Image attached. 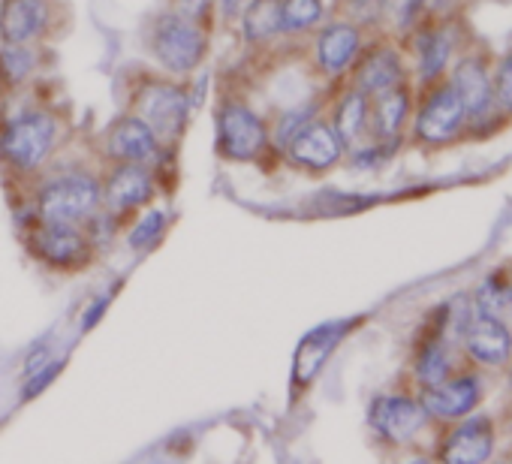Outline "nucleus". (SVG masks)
Masks as SVG:
<instances>
[{"instance_id": "obj_1", "label": "nucleus", "mask_w": 512, "mask_h": 464, "mask_svg": "<svg viewBox=\"0 0 512 464\" xmlns=\"http://www.w3.org/2000/svg\"><path fill=\"white\" fill-rule=\"evenodd\" d=\"M145 43L166 73H190L205 58V34L184 13H160L148 22Z\"/></svg>"}, {"instance_id": "obj_2", "label": "nucleus", "mask_w": 512, "mask_h": 464, "mask_svg": "<svg viewBox=\"0 0 512 464\" xmlns=\"http://www.w3.org/2000/svg\"><path fill=\"white\" fill-rule=\"evenodd\" d=\"M100 202V184L88 172H67L43 184L37 196V208L43 220L76 223L88 217Z\"/></svg>"}, {"instance_id": "obj_3", "label": "nucleus", "mask_w": 512, "mask_h": 464, "mask_svg": "<svg viewBox=\"0 0 512 464\" xmlns=\"http://www.w3.org/2000/svg\"><path fill=\"white\" fill-rule=\"evenodd\" d=\"M55 136H58V124H55L52 115L28 112V115L16 118L7 127L4 139H0V151H4V157L16 169L31 172V169H37L49 157V151L55 145Z\"/></svg>"}, {"instance_id": "obj_4", "label": "nucleus", "mask_w": 512, "mask_h": 464, "mask_svg": "<svg viewBox=\"0 0 512 464\" xmlns=\"http://www.w3.org/2000/svg\"><path fill=\"white\" fill-rule=\"evenodd\" d=\"M266 124L247 106L229 103L217 118V145L229 160H253L266 148Z\"/></svg>"}, {"instance_id": "obj_5", "label": "nucleus", "mask_w": 512, "mask_h": 464, "mask_svg": "<svg viewBox=\"0 0 512 464\" xmlns=\"http://www.w3.org/2000/svg\"><path fill=\"white\" fill-rule=\"evenodd\" d=\"M139 118L154 130L157 139H172L187 118V100L178 88L154 82L139 94Z\"/></svg>"}, {"instance_id": "obj_6", "label": "nucleus", "mask_w": 512, "mask_h": 464, "mask_svg": "<svg viewBox=\"0 0 512 464\" xmlns=\"http://www.w3.org/2000/svg\"><path fill=\"white\" fill-rule=\"evenodd\" d=\"M290 160L305 166V169H329L332 163H338L344 142L335 133V127L323 124V121H308L290 142H287Z\"/></svg>"}, {"instance_id": "obj_7", "label": "nucleus", "mask_w": 512, "mask_h": 464, "mask_svg": "<svg viewBox=\"0 0 512 464\" xmlns=\"http://www.w3.org/2000/svg\"><path fill=\"white\" fill-rule=\"evenodd\" d=\"M461 121H464V106H461V97L452 85L440 88L431 94V100L422 106L419 118H416V136L425 139V142H449L458 130H461Z\"/></svg>"}, {"instance_id": "obj_8", "label": "nucleus", "mask_w": 512, "mask_h": 464, "mask_svg": "<svg viewBox=\"0 0 512 464\" xmlns=\"http://www.w3.org/2000/svg\"><path fill=\"white\" fill-rule=\"evenodd\" d=\"M425 407L422 401H413V398H404V395H386V398H377L374 407H371V422L374 428L395 440V443H404L410 440L422 425H425Z\"/></svg>"}, {"instance_id": "obj_9", "label": "nucleus", "mask_w": 512, "mask_h": 464, "mask_svg": "<svg viewBox=\"0 0 512 464\" xmlns=\"http://www.w3.org/2000/svg\"><path fill=\"white\" fill-rule=\"evenodd\" d=\"M160 139L142 118L115 121L106 133V154L118 163H148L157 157Z\"/></svg>"}, {"instance_id": "obj_10", "label": "nucleus", "mask_w": 512, "mask_h": 464, "mask_svg": "<svg viewBox=\"0 0 512 464\" xmlns=\"http://www.w3.org/2000/svg\"><path fill=\"white\" fill-rule=\"evenodd\" d=\"M464 344H467V353L482 365H500L512 353V335L503 326V320L488 317L482 311L476 317H470V323L464 329Z\"/></svg>"}, {"instance_id": "obj_11", "label": "nucleus", "mask_w": 512, "mask_h": 464, "mask_svg": "<svg viewBox=\"0 0 512 464\" xmlns=\"http://www.w3.org/2000/svg\"><path fill=\"white\" fill-rule=\"evenodd\" d=\"M34 248L49 266H76L85 257L88 245L76 223L43 220V226L34 232Z\"/></svg>"}, {"instance_id": "obj_12", "label": "nucleus", "mask_w": 512, "mask_h": 464, "mask_svg": "<svg viewBox=\"0 0 512 464\" xmlns=\"http://www.w3.org/2000/svg\"><path fill=\"white\" fill-rule=\"evenodd\" d=\"M49 25V4L46 0H7L0 13V37L13 46H28L37 40Z\"/></svg>"}, {"instance_id": "obj_13", "label": "nucleus", "mask_w": 512, "mask_h": 464, "mask_svg": "<svg viewBox=\"0 0 512 464\" xmlns=\"http://www.w3.org/2000/svg\"><path fill=\"white\" fill-rule=\"evenodd\" d=\"M476 398H479V380L476 377H461V380H452V383L443 380L437 386H428L422 392V407L431 416L458 419L476 404Z\"/></svg>"}, {"instance_id": "obj_14", "label": "nucleus", "mask_w": 512, "mask_h": 464, "mask_svg": "<svg viewBox=\"0 0 512 464\" xmlns=\"http://www.w3.org/2000/svg\"><path fill=\"white\" fill-rule=\"evenodd\" d=\"M151 196V178L148 169L142 163H121L103 190V199L112 211H130L136 205H142Z\"/></svg>"}, {"instance_id": "obj_15", "label": "nucleus", "mask_w": 512, "mask_h": 464, "mask_svg": "<svg viewBox=\"0 0 512 464\" xmlns=\"http://www.w3.org/2000/svg\"><path fill=\"white\" fill-rule=\"evenodd\" d=\"M491 449H494L491 422L485 416H473L449 437V443L443 446V458L455 464H476V461H485Z\"/></svg>"}, {"instance_id": "obj_16", "label": "nucleus", "mask_w": 512, "mask_h": 464, "mask_svg": "<svg viewBox=\"0 0 512 464\" xmlns=\"http://www.w3.org/2000/svg\"><path fill=\"white\" fill-rule=\"evenodd\" d=\"M359 52V31L353 25H332L317 40V61L326 73H341Z\"/></svg>"}, {"instance_id": "obj_17", "label": "nucleus", "mask_w": 512, "mask_h": 464, "mask_svg": "<svg viewBox=\"0 0 512 464\" xmlns=\"http://www.w3.org/2000/svg\"><path fill=\"white\" fill-rule=\"evenodd\" d=\"M452 88L458 91L461 97V106H464V115H482L491 109V82H488V73L479 61H461L458 70H455V82Z\"/></svg>"}, {"instance_id": "obj_18", "label": "nucleus", "mask_w": 512, "mask_h": 464, "mask_svg": "<svg viewBox=\"0 0 512 464\" xmlns=\"http://www.w3.org/2000/svg\"><path fill=\"white\" fill-rule=\"evenodd\" d=\"M398 79H401V61L392 49L371 52L356 70V85L362 94H383V91L395 88Z\"/></svg>"}, {"instance_id": "obj_19", "label": "nucleus", "mask_w": 512, "mask_h": 464, "mask_svg": "<svg viewBox=\"0 0 512 464\" xmlns=\"http://www.w3.org/2000/svg\"><path fill=\"white\" fill-rule=\"evenodd\" d=\"M241 31L250 43H263L281 31V0H250L241 10Z\"/></svg>"}, {"instance_id": "obj_20", "label": "nucleus", "mask_w": 512, "mask_h": 464, "mask_svg": "<svg viewBox=\"0 0 512 464\" xmlns=\"http://www.w3.org/2000/svg\"><path fill=\"white\" fill-rule=\"evenodd\" d=\"M368 124V100L362 91H353L350 97H344V103L338 106L335 115V133L341 136L344 145H356L365 133Z\"/></svg>"}, {"instance_id": "obj_21", "label": "nucleus", "mask_w": 512, "mask_h": 464, "mask_svg": "<svg viewBox=\"0 0 512 464\" xmlns=\"http://www.w3.org/2000/svg\"><path fill=\"white\" fill-rule=\"evenodd\" d=\"M404 115H407V94L398 91V88L383 91L380 100H377V109H374V130H377V136L392 139L398 133V127H401Z\"/></svg>"}, {"instance_id": "obj_22", "label": "nucleus", "mask_w": 512, "mask_h": 464, "mask_svg": "<svg viewBox=\"0 0 512 464\" xmlns=\"http://www.w3.org/2000/svg\"><path fill=\"white\" fill-rule=\"evenodd\" d=\"M323 19V0H281V31L299 34Z\"/></svg>"}, {"instance_id": "obj_23", "label": "nucleus", "mask_w": 512, "mask_h": 464, "mask_svg": "<svg viewBox=\"0 0 512 464\" xmlns=\"http://www.w3.org/2000/svg\"><path fill=\"white\" fill-rule=\"evenodd\" d=\"M449 49H452V40L443 31L422 37V43H419V70H422V79H434L443 70V64L449 58Z\"/></svg>"}, {"instance_id": "obj_24", "label": "nucleus", "mask_w": 512, "mask_h": 464, "mask_svg": "<svg viewBox=\"0 0 512 464\" xmlns=\"http://www.w3.org/2000/svg\"><path fill=\"white\" fill-rule=\"evenodd\" d=\"M446 371H449V353L440 341H431L422 356H419V365H416V374L425 386H437L446 380Z\"/></svg>"}, {"instance_id": "obj_25", "label": "nucleus", "mask_w": 512, "mask_h": 464, "mask_svg": "<svg viewBox=\"0 0 512 464\" xmlns=\"http://www.w3.org/2000/svg\"><path fill=\"white\" fill-rule=\"evenodd\" d=\"M476 308L488 317H503L509 311V287L497 284V281H485L482 290L476 293Z\"/></svg>"}, {"instance_id": "obj_26", "label": "nucleus", "mask_w": 512, "mask_h": 464, "mask_svg": "<svg viewBox=\"0 0 512 464\" xmlns=\"http://www.w3.org/2000/svg\"><path fill=\"white\" fill-rule=\"evenodd\" d=\"M0 64H4V73L10 76V82H22L31 73V52L10 43V49L0 55Z\"/></svg>"}, {"instance_id": "obj_27", "label": "nucleus", "mask_w": 512, "mask_h": 464, "mask_svg": "<svg viewBox=\"0 0 512 464\" xmlns=\"http://www.w3.org/2000/svg\"><path fill=\"white\" fill-rule=\"evenodd\" d=\"M308 121H314V106H302V109L287 112V115L281 118V124H278V142L287 148V142H290Z\"/></svg>"}, {"instance_id": "obj_28", "label": "nucleus", "mask_w": 512, "mask_h": 464, "mask_svg": "<svg viewBox=\"0 0 512 464\" xmlns=\"http://www.w3.org/2000/svg\"><path fill=\"white\" fill-rule=\"evenodd\" d=\"M160 229H163V211H151L148 217L139 220V226L130 232V245L133 248H145L151 245L157 236H160Z\"/></svg>"}, {"instance_id": "obj_29", "label": "nucleus", "mask_w": 512, "mask_h": 464, "mask_svg": "<svg viewBox=\"0 0 512 464\" xmlns=\"http://www.w3.org/2000/svg\"><path fill=\"white\" fill-rule=\"evenodd\" d=\"M497 97L512 112V52L503 58V64L497 70Z\"/></svg>"}, {"instance_id": "obj_30", "label": "nucleus", "mask_w": 512, "mask_h": 464, "mask_svg": "<svg viewBox=\"0 0 512 464\" xmlns=\"http://www.w3.org/2000/svg\"><path fill=\"white\" fill-rule=\"evenodd\" d=\"M244 7H247V0H220V10H223L226 19H232V16L241 13Z\"/></svg>"}, {"instance_id": "obj_31", "label": "nucleus", "mask_w": 512, "mask_h": 464, "mask_svg": "<svg viewBox=\"0 0 512 464\" xmlns=\"http://www.w3.org/2000/svg\"><path fill=\"white\" fill-rule=\"evenodd\" d=\"M509 308H512V281H509Z\"/></svg>"}]
</instances>
